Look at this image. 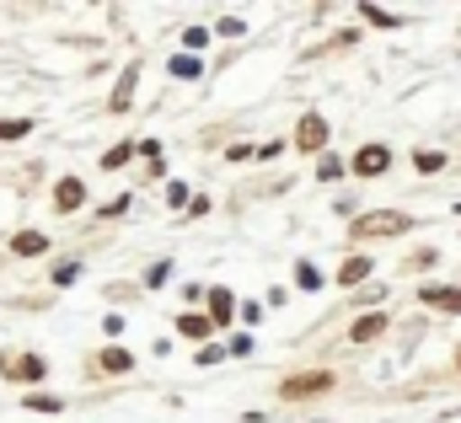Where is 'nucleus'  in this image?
Masks as SVG:
<instances>
[{"label": "nucleus", "mask_w": 461, "mask_h": 423, "mask_svg": "<svg viewBox=\"0 0 461 423\" xmlns=\"http://www.w3.org/2000/svg\"><path fill=\"white\" fill-rule=\"evenodd\" d=\"M370 268H375V263H370L365 252H354V257H348L344 268H339V284H344V290H354V284H365V279H370Z\"/></svg>", "instance_id": "14"}, {"label": "nucleus", "mask_w": 461, "mask_h": 423, "mask_svg": "<svg viewBox=\"0 0 461 423\" xmlns=\"http://www.w3.org/2000/svg\"><path fill=\"white\" fill-rule=\"evenodd\" d=\"M22 408H27V413H65V402H59V397H38V392H27V397H22Z\"/></svg>", "instance_id": "21"}, {"label": "nucleus", "mask_w": 461, "mask_h": 423, "mask_svg": "<svg viewBox=\"0 0 461 423\" xmlns=\"http://www.w3.org/2000/svg\"><path fill=\"white\" fill-rule=\"evenodd\" d=\"M386 166H392V150H386V145H359V150H354V161H348V172H354V177H381Z\"/></svg>", "instance_id": "5"}, {"label": "nucleus", "mask_w": 461, "mask_h": 423, "mask_svg": "<svg viewBox=\"0 0 461 423\" xmlns=\"http://www.w3.org/2000/svg\"><path fill=\"white\" fill-rule=\"evenodd\" d=\"M295 284H301L306 295H317V290H322V274H317V263H306V257H301V263H295Z\"/></svg>", "instance_id": "20"}, {"label": "nucleus", "mask_w": 461, "mask_h": 423, "mask_svg": "<svg viewBox=\"0 0 461 423\" xmlns=\"http://www.w3.org/2000/svg\"><path fill=\"white\" fill-rule=\"evenodd\" d=\"M226 161H236V166H241V161H258V150H252V145H230Z\"/></svg>", "instance_id": "31"}, {"label": "nucleus", "mask_w": 461, "mask_h": 423, "mask_svg": "<svg viewBox=\"0 0 461 423\" xmlns=\"http://www.w3.org/2000/svg\"><path fill=\"white\" fill-rule=\"evenodd\" d=\"M11 252H16V257H43V252H49V236L27 225V230H16V236H11Z\"/></svg>", "instance_id": "10"}, {"label": "nucleus", "mask_w": 461, "mask_h": 423, "mask_svg": "<svg viewBox=\"0 0 461 423\" xmlns=\"http://www.w3.org/2000/svg\"><path fill=\"white\" fill-rule=\"evenodd\" d=\"M413 166L429 177V172H440V166H446V156H440V150H419V156H413Z\"/></svg>", "instance_id": "26"}, {"label": "nucleus", "mask_w": 461, "mask_h": 423, "mask_svg": "<svg viewBox=\"0 0 461 423\" xmlns=\"http://www.w3.org/2000/svg\"><path fill=\"white\" fill-rule=\"evenodd\" d=\"M81 279V257H65V263H54V274H49V284L54 290H70Z\"/></svg>", "instance_id": "17"}, {"label": "nucleus", "mask_w": 461, "mask_h": 423, "mask_svg": "<svg viewBox=\"0 0 461 423\" xmlns=\"http://www.w3.org/2000/svg\"><path fill=\"white\" fill-rule=\"evenodd\" d=\"M140 156V140H118V145H108L103 150V172H118V166H129Z\"/></svg>", "instance_id": "13"}, {"label": "nucleus", "mask_w": 461, "mask_h": 423, "mask_svg": "<svg viewBox=\"0 0 461 423\" xmlns=\"http://www.w3.org/2000/svg\"><path fill=\"white\" fill-rule=\"evenodd\" d=\"M167 279H172V257H156L145 268V290H167Z\"/></svg>", "instance_id": "19"}, {"label": "nucleus", "mask_w": 461, "mask_h": 423, "mask_svg": "<svg viewBox=\"0 0 461 423\" xmlns=\"http://www.w3.org/2000/svg\"><path fill=\"white\" fill-rule=\"evenodd\" d=\"M86 199H92V194H86V183H81L76 172L54 183V214H76V210H86Z\"/></svg>", "instance_id": "4"}, {"label": "nucleus", "mask_w": 461, "mask_h": 423, "mask_svg": "<svg viewBox=\"0 0 461 423\" xmlns=\"http://www.w3.org/2000/svg\"><path fill=\"white\" fill-rule=\"evenodd\" d=\"M226 354H230V348H221V343H204V348L194 354V364H199V370H210V364H221Z\"/></svg>", "instance_id": "25"}, {"label": "nucleus", "mask_w": 461, "mask_h": 423, "mask_svg": "<svg viewBox=\"0 0 461 423\" xmlns=\"http://www.w3.org/2000/svg\"><path fill=\"white\" fill-rule=\"evenodd\" d=\"M230 354H252V332H236L230 338Z\"/></svg>", "instance_id": "34"}, {"label": "nucleus", "mask_w": 461, "mask_h": 423, "mask_svg": "<svg viewBox=\"0 0 461 423\" xmlns=\"http://www.w3.org/2000/svg\"><path fill=\"white\" fill-rule=\"evenodd\" d=\"M177 332H183V338H194V343L204 348V343H210V332H215V321H210V311H183V317H177Z\"/></svg>", "instance_id": "8"}, {"label": "nucleus", "mask_w": 461, "mask_h": 423, "mask_svg": "<svg viewBox=\"0 0 461 423\" xmlns=\"http://www.w3.org/2000/svg\"><path fill=\"white\" fill-rule=\"evenodd\" d=\"M328 134H333V129H328L322 112H301V123H295V150H301V156H322V150H328Z\"/></svg>", "instance_id": "2"}, {"label": "nucleus", "mask_w": 461, "mask_h": 423, "mask_svg": "<svg viewBox=\"0 0 461 423\" xmlns=\"http://www.w3.org/2000/svg\"><path fill=\"white\" fill-rule=\"evenodd\" d=\"M140 156H145L150 177H161V172H167V161H161V145H156V140H140Z\"/></svg>", "instance_id": "23"}, {"label": "nucleus", "mask_w": 461, "mask_h": 423, "mask_svg": "<svg viewBox=\"0 0 461 423\" xmlns=\"http://www.w3.org/2000/svg\"><path fill=\"white\" fill-rule=\"evenodd\" d=\"M188 199H194V194H188V183H177V177H172V183H167V204H172V210H188Z\"/></svg>", "instance_id": "27"}, {"label": "nucleus", "mask_w": 461, "mask_h": 423, "mask_svg": "<svg viewBox=\"0 0 461 423\" xmlns=\"http://www.w3.org/2000/svg\"><path fill=\"white\" fill-rule=\"evenodd\" d=\"M413 230V220L402 210H370V214H359L354 225H348V236L354 241H375V236H408Z\"/></svg>", "instance_id": "1"}, {"label": "nucleus", "mask_w": 461, "mask_h": 423, "mask_svg": "<svg viewBox=\"0 0 461 423\" xmlns=\"http://www.w3.org/2000/svg\"><path fill=\"white\" fill-rule=\"evenodd\" d=\"M322 392H333V375H328V370H312V375H290V381H279V397H285V402L322 397Z\"/></svg>", "instance_id": "3"}, {"label": "nucleus", "mask_w": 461, "mask_h": 423, "mask_svg": "<svg viewBox=\"0 0 461 423\" xmlns=\"http://www.w3.org/2000/svg\"><path fill=\"white\" fill-rule=\"evenodd\" d=\"M381 332H386V317H381V311H365V317L348 327V338H354V343H375Z\"/></svg>", "instance_id": "15"}, {"label": "nucleus", "mask_w": 461, "mask_h": 423, "mask_svg": "<svg viewBox=\"0 0 461 423\" xmlns=\"http://www.w3.org/2000/svg\"><path fill=\"white\" fill-rule=\"evenodd\" d=\"M359 16L375 22V27H402V16H392V11H381V5H359Z\"/></svg>", "instance_id": "24"}, {"label": "nucleus", "mask_w": 461, "mask_h": 423, "mask_svg": "<svg viewBox=\"0 0 461 423\" xmlns=\"http://www.w3.org/2000/svg\"><path fill=\"white\" fill-rule=\"evenodd\" d=\"M210 49V27H183V54H199Z\"/></svg>", "instance_id": "22"}, {"label": "nucleus", "mask_w": 461, "mask_h": 423, "mask_svg": "<svg viewBox=\"0 0 461 423\" xmlns=\"http://www.w3.org/2000/svg\"><path fill=\"white\" fill-rule=\"evenodd\" d=\"M419 301L424 306H440V311H461V290H446V284H424Z\"/></svg>", "instance_id": "12"}, {"label": "nucleus", "mask_w": 461, "mask_h": 423, "mask_svg": "<svg viewBox=\"0 0 461 423\" xmlns=\"http://www.w3.org/2000/svg\"><path fill=\"white\" fill-rule=\"evenodd\" d=\"M167 70H172L177 81H199V76H204V59H199V54H172Z\"/></svg>", "instance_id": "16"}, {"label": "nucleus", "mask_w": 461, "mask_h": 423, "mask_svg": "<svg viewBox=\"0 0 461 423\" xmlns=\"http://www.w3.org/2000/svg\"><path fill=\"white\" fill-rule=\"evenodd\" d=\"M215 32H221V38H241V32H247V22H241V16H221V22H215Z\"/></svg>", "instance_id": "29"}, {"label": "nucleus", "mask_w": 461, "mask_h": 423, "mask_svg": "<svg viewBox=\"0 0 461 423\" xmlns=\"http://www.w3.org/2000/svg\"><path fill=\"white\" fill-rule=\"evenodd\" d=\"M456 370H461V348H456Z\"/></svg>", "instance_id": "35"}, {"label": "nucleus", "mask_w": 461, "mask_h": 423, "mask_svg": "<svg viewBox=\"0 0 461 423\" xmlns=\"http://www.w3.org/2000/svg\"><path fill=\"white\" fill-rule=\"evenodd\" d=\"M134 86H140V70L129 65L123 76L113 81V97H108V112H129V103H134Z\"/></svg>", "instance_id": "9"}, {"label": "nucleus", "mask_w": 461, "mask_h": 423, "mask_svg": "<svg viewBox=\"0 0 461 423\" xmlns=\"http://www.w3.org/2000/svg\"><path fill=\"white\" fill-rule=\"evenodd\" d=\"M0 375H11V381H27V386H32V381H43V375H49V359H43V354H22L16 364H5V359H0Z\"/></svg>", "instance_id": "6"}, {"label": "nucleus", "mask_w": 461, "mask_h": 423, "mask_svg": "<svg viewBox=\"0 0 461 423\" xmlns=\"http://www.w3.org/2000/svg\"><path fill=\"white\" fill-rule=\"evenodd\" d=\"M92 370H97V375H129V370H134V354L118 348V343H108V348L92 359Z\"/></svg>", "instance_id": "7"}, {"label": "nucleus", "mask_w": 461, "mask_h": 423, "mask_svg": "<svg viewBox=\"0 0 461 423\" xmlns=\"http://www.w3.org/2000/svg\"><path fill=\"white\" fill-rule=\"evenodd\" d=\"M230 317H236L230 290H226V284H210V321H215V327H230Z\"/></svg>", "instance_id": "11"}, {"label": "nucleus", "mask_w": 461, "mask_h": 423, "mask_svg": "<svg viewBox=\"0 0 461 423\" xmlns=\"http://www.w3.org/2000/svg\"><path fill=\"white\" fill-rule=\"evenodd\" d=\"M103 332H108V338H123V317H118V311H108V317H103Z\"/></svg>", "instance_id": "33"}, {"label": "nucleus", "mask_w": 461, "mask_h": 423, "mask_svg": "<svg viewBox=\"0 0 461 423\" xmlns=\"http://www.w3.org/2000/svg\"><path fill=\"white\" fill-rule=\"evenodd\" d=\"M118 214H129V199H113V204H103L97 220H118Z\"/></svg>", "instance_id": "32"}, {"label": "nucleus", "mask_w": 461, "mask_h": 423, "mask_svg": "<svg viewBox=\"0 0 461 423\" xmlns=\"http://www.w3.org/2000/svg\"><path fill=\"white\" fill-rule=\"evenodd\" d=\"M32 129H38V118H0V145L5 140H27Z\"/></svg>", "instance_id": "18"}, {"label": "nucleus", "mask_w": 461, "mask_h": 423, "mask_svg": "<svg viewBox=\"0 0 461 423\" xmlns=\"http://www.w3.org/2000/svg\"><path fill=\"white\" fill-rule=\"evenodd\" d=\"M348 166L344 161H339V156H322V161H317V177H322V183H333V177H344Z\"/></svg>", "instance_id": "28"}, {"label": "nucleus", "mask_w": 461, "mask_h": 423, "mask_svg": "<svg viewBox=\"0 0 461 423\" xmlns=\"http://www.w3.org/2000/svg\"><path fill=\"white\" fill-rule=\"evenodd\" d=\"M236 317L247 321V327H258V321H263V306H258V301H241V306H236Z\"/></svg>", "instance_id": "30"}]
</instances>
